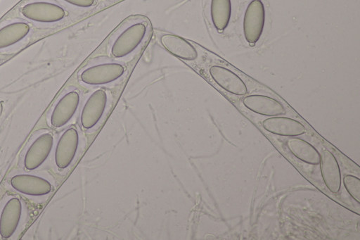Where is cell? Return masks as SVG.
<instances>
[{"label":"cell","mask_w":360,"mask_h":240,"mask_svg":"<svg viewBox=\"0 0 360 240\" xmlns=\"http://www.w3.org/2000/svg\"><path fill=\"white\" fill-rule=\"evenodd\" d=\"M148 24L143 18L129 22L113 40L110 53L117 58H124L133 53L144 39Z\"/></svg>","instance_id":"6da1fadb"},{"label":"cell","mask_w":360,"mask_h":240,"mask_svg":"<svg viewBox=\"0 0 360 240\" xmlns=\"http://www.w3.org/2000/svg\"><path fill=\"white\" fill-rule=\"evenodd\" d=\"M125 72L123 65L107 61L91 65L80 74V80L88 85L98 86L112 83L120 78Z\"/></svg>","instance_id":"7a4b0ae2"},{"label":"cell","mask_w":360,"mask_h":240,"mask_svg":"<svg viewBox=\"0 0 360 240\" xmlns=\"http://www.w3.org/2000/svg\"><path fill=\"white\" fill-rule=\"evenodd\" d=\"M265 21V11L261 0H252L248 6L243 19L245 40L253 46L259 39Z\"/></svg>","instance_id":"3957f363"},{"label":"cell","mask_w":360,"mask_h":240,"mask_svg":"<svg viewBox=\"0 0 360 240\" xmlns=\"http://www.w3.org/2000/svg\"><path fill=\"white\" fill-rule=\"evenodd\" d=\"M108 103V94L102 89L93 91L85 101L80 122L82 127L89 130L94 127L102 118Z\"/></svg>","instance_id":"277c9868"},{"label":"cell","mask_w":360,"mask_h":240,"mask_svg":"<svg viewBox=\"0 0 360 240\" xmlns=\"http://www.w3.org/2000/svg\"><path fill=\"white\" fill-rule=\"evenodd\" d=\"M79 144L76 129L70 127L60 136L55 151V163L58 168L65 169L72 163Z\"/></svg>","instance_id":"5b68a950"},{"label":"cell","mask_w":360,"mask_h":240,"mask_svg":"<svg viewBox=\"0 0 360 240\" xmlns=\"http://www.w3.org/2000/svg\"><path fill=\"white\" fill-rule=\"evenodd\" d=\"M21 13L27 18L41 23L57 22L65 15L61 7L47 2L28 4L22 7Z\"/></svg>","instance_id":"8992f818"},{"label":"cell","mask_w":360,"mask_h":240,"mask_svg":"<svg viewBox=\"0 0 360 240\" xmlns=\"http://www.w3.org/2000/svg\"><path fill=\"white\" fill-rule=\"evenodd\" d=\"M53 145V136L45 133L38 137L31 144L24 158L25 168L32 170L39 167L47 158Z\"/></svg>","instance_id":"52a82bcc"},{"label":"cell","mask_w":360,"mask_h":240,"mask_svg":"<svg viewBox=\"0 0 360 240\" xmlns=\"http://www.w3.org/2000/svg\"><path fill=\"white\" fill-rule=\"evenodd\" d=\"M11 185L15 190L30 196H44L52 190L51 183L46 179L27 174L13 176Z\"/></svg>","instance_id":"ba28073f"},{"label":"cell","mask_w":360,"mask_h":240,"mask_svg":"<svg viewBox=\"0 0 360 240\" xmlns=\"http://www.w3.org/2000/svg\"><path fill=\"white\" fill-rule=\"evenodd\" d=\"M209 72L213 80L225 91L238 96H244L248 89L244 82L233 71L219 65H212Z\"/></svg>","instance_id":"9c48e42d"},{"label":"cell","mask_w":360,"mask_h":240,"mask_svg":"<svg viewBox=\"0 0 360 240\" xmlns=\"http://www.w3.org/2000/svg\"><path fill=\"white\" fill-rule=\"evenodd\" d=\"M80 101L77 91L65 94L57 103L51 116V123L54 127H60L68 123L75 115Z\"/></svg>","instance_id":"30bf717a"},{"label":"cell","mask_w":360,"mask_h":240,"mask_svg":"<svg viewBox=\"0 0 360 240\" xmlns=\"http://www.w3.org/2000/svg\"><path fill=\"white\" fill-rule=\"evenodd\" d=\"M321 172L324 184L333 194L340 191L342 183L339 164L334 155L328 150H324L320 159Z\"/></svg>","instance_id":"8fae6325"},{"label":"cell","mask_w":360,"mask_h":240,"mask_svg":"<svg viewBox=\"0 0 360 240\" xmlns=\"http://www.w3.org/2000/svg\"><path fill=\"white\" fill-rule=\"evenodd\" d=\"M262 126L267 132L284 137H297L307 132L305 127L292 118L273 116L262 122Z\"/></svg>","instance_id":"7c38bea8"},{"label":"cell","mask_w":360,"mask_h":240,"mask_svg":"<svg viewBox=\"0 0 360 240\" xmlns=\"http://www.w3.org/2000/svg\"><path fill=\"white\" fill-rule=\"evenodd\" d=\"M243 105L251 111L266 116H278L285 113L283 106L277 100L267 96L252 94L245 96Z\"/></svg>","instance_id":"4fadbf2b"},{"label":"cell","mask_w":360,"mask_h":240,"mask_svg":"<svg viewBox=\"0 0 360 240\" xmlns=\"http://www.w3.org/2000/svg\"><path fill=\"white\" fill-rule=\"evenodd\" d=\"M22 204L18 198H11L5 204L0 216V235L3 239L11 237L20 220Z\"/></svg>","instance_id":"5bb4252c"},{"label":"cell","mask_w":360,"mask_h":240,"mask_svg":"<svg viewBox=\"0 0 360 240\" xmlns=\"http://www.w3.org/2000/svg\"><path fill=\"white\" fill-rule=\"evenodd\" d=\"M160 42L170 53L181 59L193 61L198 57L195 48L179 36L164 34L161 37Z\"/></svg>","instance_id":"9a60e30c"},{"label":"cell","mask_w":360,"mask_h":240,"mask_svg":"<svg viewBox=\"0 0 360 240\" xmlns=\"http://www.w3.org/2000/svg\"><path fill=\"white\" fill-rule=\"evenodd\" d=\"M287 146L290 151L302 162L311 165L319 164V152L305 140L292 137L288 140Z\"/></svg>","instance_id":"2e32d148"},{"label":"cell","mask_w":360,"mask_h":240,"mask_svg":"<svg viewBox=\"0 0 360 240\" xmlns=\"http://www.w3.org/2000/svg\"><path fill=\"white\" fill-rule=\"evenodd\" d=\"M30 32L25 23H13L0 29V49L11 46L23 39Z\"/></svg>","instance_id":"e0dca14e"},{"label":"cell","mask_w":360,"mask_h":240,"mask_svg":"<svg viewBox=\"0 0 360 240\" xmlns=\"http://www.w3.org/2000/svg\"><path fill=\"white\" fill-rule=\"evenodd\" d=\"M231 13V0H212L210 13L214 26L218 32L227 27Z\"/></svg>","instance_id":"ac0fdd59"},{"label":"cell","mask_w":360,"mask_h":240,"mask_svg":"<svg viewBox=\"0 0 360 240\" xmlns=\"http://www.w3.org/2000/svg\"><path fill=\"white\" fill-rule=\"evenodd\" d=\"M343 184L348 194L357 202H360V179L359 177L347 175L343 178Z\"/></svg>","instance_id":"d6986e66"},{"label":"cell","mask_w":360,"mask_h":240,"mask_svg":"<svg viewBox=\"0 0 360 240\" xmlns=\"http://www.w3.org/2000/svg\"><path fill=\"white\" fill-rule=\"evenodd\" d=\"M76 6L87 8L94 5L95 0H64Z\"/></svg>","instance_id":"ffe728a7"}]
</instances>
